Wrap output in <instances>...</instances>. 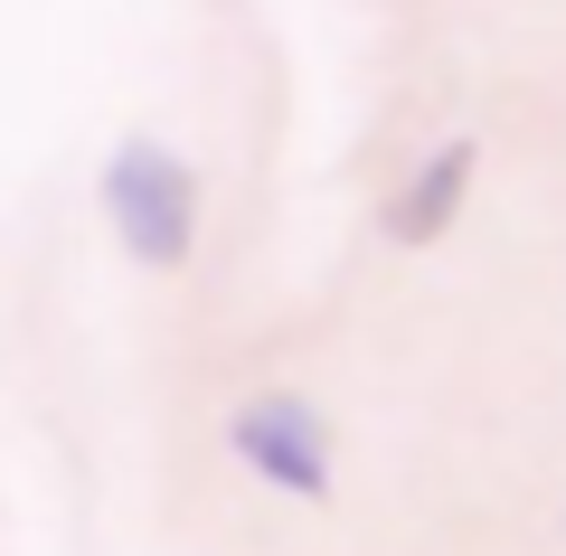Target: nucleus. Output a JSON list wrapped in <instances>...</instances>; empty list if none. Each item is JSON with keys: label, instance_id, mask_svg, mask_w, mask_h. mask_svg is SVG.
Wrapping results in <instances>:
<instances>
[{"label": "nucleus", "instance_id": "1", "mask_svg": "<svg viewBox=\"0 0 566 556\" xmlns=\"http://www.w3.org/2000/svg\"><path fill=\"white\" fill-rule=\"evenodd\" d=\"M104 218H114L123 255L170 274V264L199 255V170H189L170 141H123L104 160Z\"/></svg>", "mask_w": 566, "mask_h": 556}, {"label": "nucleus", "instance_id": "2", "mask_svg": "<svg viewBox=\"0 0 566 556\" xmlns=\"http://www.w3.org/2000/svg\"><path fill=\"white\" fill-rule=\"evenodd\" d=\"M227 453L283 500H331V443H322V416L303 397H245L227 416Z\"/></svg>", "mask_w": 566, "mask_h": 556}, {"label": "nucleus", "instance_id": "3", "mask_svg": "<svg viewBox=\"0 0 566 556\" xmlns=\"http://www.w3.org/2000/svg\"><path fill=\"white\" fill-rule=\"evenodd\" d=\"M472 160H482V141L453 133L444 151H424V170L397 189V208H387V245H406V255H424V245L444 237L453 218H463V189H472Z\"/></svg>", "mask_w": 566, "mask_h": 556}]
</instances>
